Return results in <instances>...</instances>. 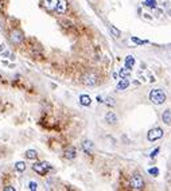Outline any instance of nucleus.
<instances>
[{
    "label": "nucleus",
    "mask_w": 171,
    "mask_h": 191,
    "mask_svg": "<svg viewBox=\"0 0 171 191\" xmlns=\"http://www.w3.org/2000/svg\"><path fill=\"white\" fill-rule=\"evenodd\" d=\"M150 101L155 105H162L166 101V93L162 89H154L150 93Z\"/></svg>",
    "instance_id": "f257e3e1"
},
{
    "label": "nucleus",
    "mask_w": 171,
    "mask_h": 191,
    "mask_svg": "<svg viewBox=\"0 0 171 191\" xmlns=\"http://www.w3.org/2000/svg\"><path fill=\"white\" fill-rule=\"evenodd\" d=\"M51 168H53L51 164L47 162H41V163H35V164H32V170H34L36 174H39V175H46Z\"/></svg>",
    "instance_id": "f03ea898"
},
{
    "label": "nucleus",
    "mask_w": 171,
    "mask_h": 191,
    "mask_svg": "<svg viewBox=\"0 0 171 191\" xmlns=\"http://www.w3.org/2000/svg\"><path fill=\"white\" fill-rule=\"evenodd\" d=\"M131 187L133 190H143L144 188V182H143L140 174H133V176L131 178Z\"/></svg>",
    "instance_id": "7ed1b4c3"
},
{
    "label": "nucleus",
    "mask_w": 171,
    "mask_h": 191,
    "mask_svg": "<svg viewBox=\"0 0 171 191\" xmlns=\"http://www.w3.org/2000/svg\"><path fill=\"white\" fill-rule=\"evenodd\" d=\"M97 76L93 73H89V74H85V76L82 77V83L86 86H94L97 85Z\"/></svg>",
    "instance_id": "20e7f679"
},
{
    "label": "nucleus",
    "mask_w": 171,
    "mask_h": 191,
    "mask_svg": "<svg viewBox=\"0 0 171 191\" xmlns=\"http://www.w3.org/2000/svg\"><path fill=\"white\" fill-rule=\"evenodd\" d=\"M162 136H163L162 128H154V129H151V131L148 132V135H147L150 141H155V140H158V139H160Z\"/></svg>",
    "instance_id": "39448f33"
},
{
    "label": "nucleus",
    "mask_w": 171,
    "mask_h": 191,
    "mask_svg": "<svg viewBox=\"0 0 171 191\" xmlns=\"http://www.w3.org/2000/svg\"><path fill=\"white\" fill-rule=\"evenodd\" d=\"M10 39H11V42H12V43L19 45V43H22V41H23V34L19 31V30H14V31L11 32Z\"/></svg>",
    "instance_id": "423d86ee"
},
{
    "label": "nucleus",
    "mask_w": 171,
    "mask_h": 191,
    "mask_svg": "<svg viewBox=\"0 0 171 191\" xmlns=\"http://www.w3.org/2000/svg\"><path fill=\"white\" fill-rule=\"evenodd\" d=\"M76 155H77V151H76L74 147H67L66 150H65V152H64V156L69 160H73L74 158H76Z\"/></svg>",
    "instance_id": "0eeeda50"
},
{
    "label": "nucleus",
    "mask_w": 171,
    "mask_h": 191,
    "mask_svg": "<svg viewBox=\"0 0 171 191\" xmlns=\"http://www.w3.org/2000/svg\"><path fill=\"white\" fill-rule=\"evenodd\" d=\"M82 148H84V151H85V153H88V155H92L93 150H94V145H93V143L90 140H84Z\"/></svg>",
    "instance_id": "6e6552de"
},
{
    "label": "nucleus",
    "mask_w": 171,
    "mask_h": 191,
    "mask_svg": "<svg viewBox=\"0 0 171 191\" xmlns=\"http://www.w3.org/2000/svg\"><path fill=\"white\" fill-rule=\"evenodd\" d=\"M57 12L59 14H65L67 10V3H66V0H58V3H57Z\"/></svg>",
    "instance_id": "1a4fd4ad"
},
{
    "label": "nucleus",
    "mask_w": 171,
    "mask_h": 191,
    "mask_svg": "<svg viewBox=\"0 0 171 191\" xmlns=\"http://www.w3.org/2000/svg\"><path fill=\"white\" fill-rule=\"evenodd\" d=\"M58 0H43V6L47 8L49 11H54L57 8Z\"/></svg>",
    "instance_id": "9d476101"
},
{
    "label": "nucleus",
    "mask_w": 171,
    "mask_h": 191,
    "mask_svg": "<svg viewBox=\"0 0 171 191\" xmlns=\"http://www.w3.org/2000/svg\"><path fill=\"white\" fill-rule=\"evenodd\" d=\"M105 120H107L108 124H116L117 123V117H116V115H114L113 112H108L107 115H105Z\"/></svg>",
    "instance_id": "9b49d317"
},
{
    "label": "nucleus",
    "mask_w": 171,
    "mask_h": 191,
    "mask_svg": "<svg viewBox=\"0 0 171 191\" xmlns=\"http://www.w3.org/2000/svg\"><path fill=\"white\" fill-rule=\"evenodd\" d=\"M79 102H81V105H84V106H89L92 104V98H90L88 94H82V96H79Z\"/></svg>",
    "instance_id": "f8f14e48"
},
{
    "label": "nucleus",
    "mask_w": 171,
    "mask_h": 191,
    "mask_svg": "<svg viewBox=\"0 0 171 191\" xmlns=\"http://www.w3.org/2000/svg\"><path fill=\"white\" fill-rule=\"evenodd\" d=\"M162 120H163V123L167 125L171 124V110L170 109H167V110L163 112V115H162Z\"/></svg>",
    "instance_id": "ddd939ff"
},
{
    "label": "nucleus",
    "mask_w": 171,
    "mask_h": 191,
    "mask_svg": "<svg viewBox=\"0 0 171 191\" xmlns=\"http://www.w3.org/2000/svg\"><path fill=\"white\" fill-rule=\"evenodd\" d=\"M24 156H26V159L35 160L36 158H38V153H36V151H35V150H29V151H26Z\"/></svg>",
    "instance_id": "4468645a"
},
{
    "label": "nucleus",
    "mask_w": 171,
    "mask_h": 191,
    "mask_svg": "<svg viewBox=\"0 0 171 191\" xmlns=\"http://www.w3.org/2000/svg\"><path fill=\"white\" fill-rule=\"evenodd\" d=\"M133 65H135V58H133L132 55H128V57L125 58V67L131 70L133 67Z\"/></svg>",
    "instance_id": "2eb2a0df"
},
{
    "label": "nucleus",
    "mask_w": 171,
    "mask_h": 191,
    "mask_svg": "<svg viewBox=\"0 0 171 191\" xmlns=\"http://www.w3.org/2000/svg\"><path fill=\"white\" fill-rule=\"evenodd\" d=\"M128 86H130V82H128V80H121L120 82L117 83V90H125L128 88Z\"/></svg>",
    "instance_id": "dca6fc26"
},
{
    "label": "nucleus",
    "mask_w": 171,
    "mask_h": 191,
    "mask_svg": "<svg viewBox=\"0 0 171 191\" xmlns=\"http://www.w3.org/2000/svg\"><path fill=\"white\" fill-rule=\"evenodd\" d=\"M109 30H111V32H112V35L114 36V38H119V36L121 35V31L120 30H117L116 29V27H114V26H109Z\"/></svg>",
    "instance_id": "f3484780"
},
{
    "label": "nucleus",
    "mask_w": 171,
    "mask_h": 191,
    "mask_svg": "<svg viewBox=\"0 0 171 191\" xmlns=\"http://www.w3.org/2000/svg\"><path fill=\"white\" fill-rule=\"evenodd\" d=\"M131 74V70L130 69H127V67H123L120 70V73H119V76L121 77V78H127V77H130Z\"/></svg>",
    "instance_id": "a211bd4d"
},
{
    "label": "nucleus",
    "mask_w": 171,
    "mask_h": 191,
    "mask_svg": "<svg viewBox=\"0 0 171 191\" xmlns=\"http://www.w3.org/2000/svg\"><path fill=\"white\" fill-rule=\"evenodd\" d=\"M15 170L16 171H19V172H23L26 170V163L24 162H18L15 164Z\"/></svg>",
    "instance_id": "6ab92c4d"
},
{
    "label": "nucleus",
    "mask_w": 171,
    "mask_h": 191,
    "mask_svg": "<svg viewBox=\"0 0 171 191\" xmlns=\"http://www.w3.org/2000/svg\"><path fill=\"white\" fill-rule=\"evenodd\" d=\"M131 41L133 43H136V45H146V43H148V41H143V39H139L136 36H131Z\"/></svg>",
    "instance_id": "aec40b11"
},
{
    "label": "nucleus",
    "mask_w": 171,
    "mask_h": 191,
    "mask_svg": "<svg viewBox=\"0 0 171 191\" xmlns=\"http://www.w3.org/2000/svg\"><path fill=\"white\" fill-rule=\"evenodd\" d=\"M144 6L150 7V8H155V6H156V0H146V1H144Z\"/></svg>",
    "instance_id": "412c9836"
},
{
    "label": "nucleus",
    "mask_w": 171,
    "mask_h": 191,
    "mask_svg": "<svg viewBox=\"0 0 171 191\" xmlns=\"http://www.w3.org/2000/svg\"><path fill=\"white\" fill-rule=\"evenodd\" d=\"M104 102L105 104H108V105H111V106H113L114 104H116V102H114V98H112V97H107Z\"/></svg>",
    "instance_id": "4be33fe9"
},
{
    "label": "nucleus",
    "mask_w": 171,
    "mask_h": 191,
    "mask_svg": "<svg viewBox=\"0 0 171 191\" xmlns=\"http://www.w3.org/2000/svg\"><path fill=\"white\" fill-rule=\"evenodd\" d=\"M29 188L31 191H36V190H38V185H36L35 182H30V183H29Z\"/></svg>",
    "instance_id": "5701e85b"
},
{
    "label": "nucleus",
    "mask_w": 171,
    "mask_h": 191,
    "mask_svg": "<svg viewBox=\"0 0 171 191\" xmlns=\"http://www.w3.org/2000/svg\"><path fill=\"white\" fill-rule=\"evenodd\" d=\"M148 174L152 176H158L159 175V170L158 168H150L148 170Z\"/></svg>",
    "instance_id": "b1692460"
},
{
    "label": "nucleus",
    "mask_w": 171,
    "mask_h": 191,
    "mask_svg": "<svg viewBox=\"0 0 171 191\" xmlns=\"http://www.w3.org/2000/svg\"><path fill=\"white\" fill-rule=\"evenodd\" d=\"M159 151H160V150H159V148H155V150H154V151H152V152H151V155H150V156H151L152 159H154V158H155V156L159 153Z\"/></svg>",
    "instance_id": "393cba45"
},
{
    "label": "nucleus",
    "mask_w": 171,
    "mask_h": 191,
    "mask_svg": "<svg viewBox=\"0 0 171 191\" xmlns=\"http://www.w3.org/2000/svg\"><path fill=\"white\" fill-rule=\"evenodd\" d=\"M3 190H4V191H7V190H10V191H15V188H14L12 186H7V187H4Z\"/></svg>",
    "instance_id": "a878e982"
},
{
    "label": "nucleus",
    "mask_w": 171,
    "mask_h": 191,
    "mask_svg": "<svg viewBox=\"0 0 171 191\" xmlns=\"http://www.w3.org/2000/svg\"><path fill=\"white\" fill-rule=\"evenodd\" d=\"M4 47H6L4 45H0V51H3V50H4Z\"/></svg>",
    "instance_id": "bb28decb"
}]
</instances>
